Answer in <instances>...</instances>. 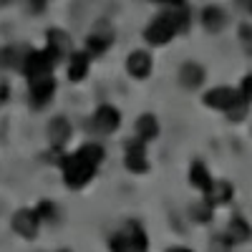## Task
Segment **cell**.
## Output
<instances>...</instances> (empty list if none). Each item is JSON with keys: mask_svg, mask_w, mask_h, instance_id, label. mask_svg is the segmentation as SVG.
Here are the masks:
<instances>
[{"mask_svg": "<svg viewBox=\"0 0 252 252\" xmlns=\"http://www.w3.org/2000/svg\"><path fill=\"white\" fill-rule=\"evenodd\" d=\"M31 3H33V8H43L48 0H31Z\"/></svg>", "mask_w": 252, "mask_h": 252, "instance_id": "25", "label": "cell"}, {"mask_svg": "<svg viewBox=\"0 0 252 252\" xmlns=\"http://www.w3.org/2000/svg\"><path fill=\"white\" fill-rule=\"evenodd\" d=\"M68 46H71V38H68L66 31H61V28H51V31H48V48H51L58 58L66 56Z\"/></svg>", "mask_w": 252, "mask_h": 252, "instance_id": "16", "label": "cell"}, {"mask_svg": "<svg viewBox=\"0 0 252 252\" xmlns=\"http://www.w3.org/2000/svg\"><path fill=\"white\" fill-rule=\"evenodd\" d=\"M111 252H146L149 250V240L141 229L139 222H126L121 232H116L109 242Z\"/></svg>", "mask_w": 252, "mask_h": 252, "instance_id": "3", "label": "cell"}, {"mask_svg": "<svg viewBox=\"0 0 252 252\" xmlns=\"http://www.w3.org/2000/svg\"><path fill=\"white\" fill-rule=\"evenodd\" d=\"M250 235H252V229H250V224L242 217H235L232 222H229V227H227V242L240 245V242H247Z\"/></svg>", "mask_w": 252, "mask_h": 252, "instance_id": "15", "label": "cell"}, {"mask_svg": "<svg viewBox=\"0 0 252 252\" xmlns=\"http://www.w3.org/2000/svg\"><path fill=\"white\" fill-rule=\"evenodd\" d=\"M38 227H40V215L33 212V209H18L13 215V229L20 237L33 240L38 235Z\"/></svg>", "mask_w": 252, "mask_h": 252, "instance_id": "7", "label": "cell"}, {"mask_svg": "<svg viewBox=\"0 0 252 252\" xmlns=\"http://www.w3.org/2000/svg\"><path fill=\"white\" fill-rule=\"evenodd\" d=\"M109 43H111V38L109 35H98V33L89 35V40H86V46H89L91 53H103L109 48Z\"/></svg>", "mask_w": 252, "mask_h": 252, "instance_id": "20", "label": "cell"}, {"mask_svg": "<svg viewBox=\"0 0 252 252\" xmlns=\"http://www.w3.org/2000/svg\"><path fill=\"white\" fill-rule=\"evenodd\" d=\"M56 53L48 48V51H31L28 56H26V63H23V71H26V76L31 78V81H35V78H46V76H51V71H53V66H56Z\"/></svg>", "mask_w": 252, "mask_h": 252, "instance_id": "4", "label": "cell"}, {"mask_svg": "<svg viewBox=\"0 0 252 252\" xmlns=\"http://www.w3.org/2000/svg\"><path fill=\"white\" fill-rule=\"evenodd\" d=\"M237 5H240L245 13H252V0H237Z\"/></svg>", "mask_w": 252, "mask_h": 252, "instance_id": "23", "label": "cell"}, {"mask_svg": "<svg viewBox=\"0 0 252 252\" xmlns=\"http://www.w3.org/2000/svg\"><path fill=\"white\" fill-rule=\"evenodd\" d=\"M154 3H169L174 8H184V0H154Z\"/></svg>", "mask_w": 252, "mask_h": 252, "instance_id": "24", "label": "cell"}, {"mask_svg": "<svg viewBox=\"0 0 252 252\" xmlns=\"http://www.w3.org/2000/svg\"><path fill=\"white\" fill-rule=\"evenodd\" d=\"M48 139H51V144L56 146H63L68 139H71V124H68V119H63V116H56L51 124H48Z\"/></svg>", "mask_w": 252, "mask_h": 252, "instance_id": "11", "label": "cell"}, {"mask_svg": "<svg viewBox=\"0 0 252 252\" xmlns=\"http://www.w3.org/2000/svg\"><path fill=\"white\" fill-rule=\"evenodd\" d=\"M242 101V94L235 91V89H227V86H220V89H212L204 94V103L212 109H220V111H229L235 103Z\"/></svg>", "mask_w": 252, "mask_h": 252, "instance_id": "6", "label": "cell"}, {"mask_svg": "<svg viewBox=\"0 0 252 252\" xmlns=\"http://www.w3.org/2000/svg\"><path fill=\"white\" fill-rule=\"evenodd\" d=\"M35 212L40 215V220H53V202H48V199H43L38 204V209Z\"/></svg>", "mask_w": 252, "mask_h": 252, "instance_id": "21", "label": "cell"}, {"mask_svg": "<svg viewBox=\"0 0 252 252\" xmlns=\"http://www.w3.org/2000/svg\"><path fill=\"white\" fill-rule=\"evenodd\" d=\"M86 73H89V56L86 53H73L71 63H68V78L81 81V78H86Z\"/></svg>", "mask_w": 252, "mask_h": 252, "instance_id": "18", "label": "cell"}, {"mask_svg": "<svg viewBox=\"0 0 252 252\" xmlns=\"http://www.w3.org/2000/svg\"><path fill=\"white\" fill-rule=\"evenodd\" d=\"M232 184L229 182H212V187L207 189V199H204V204H209V207H215V204H224V202H229L232 199Z\"/></svg>", "mask_w": 252, "mask_h": 252, "instance_id": "12", "label": "cell"}, {"mask_svg": "<svg viewBox=\"0 0 252 252\" xmlns=\"http://www.w3.org/2000/svg\"><path fill=\"white\" fill-rule=\"evenodd\" d=\"M124 164H126V169L134 172V174H144L146 169H149L144 139H131V141H126V149H124Z\"/></svg>", "mask_w": 252, "mask_h": 252, "instance_id": "5", "label": "cell"}, {"mask_svg": "<svg viewBox=\"0 0 252 252\" xmlns=\"http://www.w3.org/2000/svg\"><path fill=\"white\" fill-rule=\"evenodd\" d=\"M202 23H204V28H207L209 33H220V31L227 26V15L222 13V8L209 5V8L202 10Z\"/></svg>", "mask_w": 252, "mask_h": 252, "instance_id": "13", "label": "cell"}, {"mask_svg": "<svg viewBox=\"0 0 252 252\" xmlns=\"http://www.w3.org/2000/svg\"><path fill=\"white\" fill-rule=\"evenodd\" d=\"M189 182H192L197 189H202V192H207L209 187H212V177H209L207 166L202 161H194L192 169H189Z\"/></svg>", "mask_w": 252, "mask_h": 252, "instance_id": "17", "label": "cell"}, {"mask_svg": "<svg viewBox=\"0 0 252 252\" xmlns=\"http://www.w3.org/2000/svg\"><path fill=\"white\" fill-rule=\"evenodd\" d=\"M240 94H242L245 101H252V76H245V78H242V89H240Z\"/></svg>", "mask_w": 252, "mask_h": 252, "instance_id": "22", "label": "cell"}, {"mask_svg": "<svg viewBox=\"0 0 252 252\" xmlns=\"http://www.w3.org/2000/svg\"><path fill=\"white\" fill-rule=\"evenodd\" d=\"M166 252H192V250H187V247H172V250H166Z\"/></svg>", "mask_w": 252, "mask_h": 252, "instance_id": "27", "label": "cell"}, {"mask_svg": "<svg viewBox=\"0 0 252 252\" xmlns=\"http://www.w3.org/2000/svg\"><path fill=\"white\" fill-rule=\"evenodd\" d=\"M5 98H8V89L0 86V101H5Z\"/></svg>", "mask_w": 252, "mask_h": 252, "instance_id": "26", "label": "cell"}, {"mask_svg": "<svg viewBox=\"0 0 252 252\" xmlns=\"http://www.w3.org/2000/svg\"><path fill=\"white\" fill-rule=\"evenodd\" d=\"M94 121H96V129H98V131L111 134V131H116V129H119L121 116H119V111H116L114 106H101V109L96 111Z\"/></svg>", "mask_w": 252, "mask_h": 252, "instance_id": "9", "label": "cell"}, {"mask_svg": "<svg viewBox=\"0 0 252 252\" xmlns=\"http://www.w3.org/2000/svg\"><path fill=\"white\" fill-rule=\"evenodd\" d=\"M103 161V149L98 144H86V146H81V149L71 157H63L61 166H63V179H66V184L71 189H81V187H86L96 169H98V164Z\"/></svg>", "mask_w": 252, "mask_h": 252, "instance_id": "1", "label": "cell"}, {"mask_svg": "<svg viewBox=\"0 0 252 252\" xmlns=\"http://www.w3.org/2000/svg\"><path fill=\"white\" fill-rule=\"evenodd\" d=\"M53 91H56V81H53V76L31 81V98L35 101V106H43V103L53 96Z\"/></svg>", "mask_w": 252, "mask_h": 252, "instance_id": "10", "label": "cell"}, {"mask_svg": "<svg viewBox=\"0 0 252 252\" xmlns=\"http://www.w3.org/2000/svg\"><path fill=\"white\" fill-rule=\"evenodd\" d=\"M179 81H182L184 89H197L204 81V68L199 63H184L182 71H179Z\"/></svg>", "mask_w": 252, "mask_h": 252, "instance_id": "14", "label": "cell"}, {"mask_svg": "<svg viewBox=\"0 0 252 252\" xmlns=\"http://www.w3.org/2000/svg\"><path fill=\"white\" fill-rule=\"evenodd\" d=\"M189 26V10L187 8H174L164 15H157L154 23L144 31V38L149 40L152 46H164L179 33V31H187Z\"/></svg>", "mask_w": 252, "mask_h": 252, "instance_id": "2", "label": "cell"}, {"mask_svg": "<svg viewBox=\"0 0 252 252\" xmlns=\"http://www.w3.org/2000/svg\"><path fill=\"white\" fill-rule=\"evenodd\" d=\"M136 131H139V139L152 141V139L159 134V124H157V119H154L152 114H144V116H139V121H136Z\"/></svg>", "mask_w": 252, "mask_h": 252, "instance_id": "19", "label": "cell"}, {"mask_svg": "<svg viewBox=\"0 0 252 252\" xmlns=\"http://www.w3.org/2000/svg\"><path fill=\"white\" fill-rule=\"evenodd\" d=\"M126 68L134 78H146L152 73V56L146 51H134L129 58H126Z\"/></svg>", "mask_w": 252, "mask_h": 252, "instance_id": "8", "label": "cell"}]
</instances>
